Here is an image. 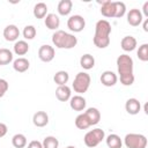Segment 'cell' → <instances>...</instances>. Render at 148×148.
Listing matches in <instances>:
<instances>
[{"mask_svg":"<svg viewBox=\"0 0 148 148\" xmlns=\"http://www.w3.org/2000/svg\"><path fill=\"white\" fill-rule=\"evenodd\" d=\"M28 148H43V145L38 140H32L28 143Z\"/></svg>","mask_w":148,"mask_h":148,"instance_id":"cell-35","label":"cell"},{"mask_svg":"<svg viewBox=\"0 0 148 148\" xmlns=\"http://www.w3.org/2000/svg\"><path fill=\"white\" fill-rule=\"evenodd\" d=\"M44 23H45V25H46L47 29H50V30H56V31H57V29H58L59 25H60V18H59L58 15H56V14H53V13H50V14H47V15L44 17Z\"/></svg>","mask_w":148,"mask_h":148,"instance_id":"cell-16","label":"cell"},{"mask_svg":"<svg viewBox=\"0 0 148 148\" xmlns=\"http://www.w3.org/2000/svg\"><path fill=\"white\" fill-rule=\"evenodd\" d=\"M110 34H111V24L106 20H99L95 25V35L92 42L95 46L98 49H105L110 44Z\"/></svg>","mask_w":148,"mask_h":148,"instance_id":"cell-2","label":"cell"},{"mask_svg":"<svg viewBox=\"0 0 148 148\" xmlns=\"http://www.w3.org/2000/svg\"><path fill=\"white\" fill-rule=\"evenodd\" d=\"M142 28H143V30L147 32L148 31V18H145L143 21H142Z\"/></svg>","mask_w":148,"mask_h":148,"instance_id":"cell-38","label":"cell"},{"mask_svg":"<svg viewBox=\"0 0 148 148\" xmlns=\"http://www.w3.org/2000/svg\"><path fill=\"white\" fill-rule=\"evenodd\" d=\"M104 138H105V133L102 128H94V130L86 133V135L83 138V141H84V145L87 147L95 148L102 142V140Z\"/></svg>","mask_w":148,"mask_h":148,"instance_id":"cell-5","label":"cell"},{"mask_svg":"<svg viewBox=\"0 0 148 148\" xmlns=\"http://www.w3.org/2000/svg\"><path fill=\"white\" fill-rule=\"evenodd\" d=\"M68 80H69V74L66 71H58L53 76V81L58 86H65L68 82Z\"/></svg>","mask_w":148,"mask_h":148,"instance_id":"cell-26","label":"cell"},{"mask_svg":"<svg viewBox=\"0 0 148 148\" xmlns=\"http://www.w3.org/2000/svg\"><path fill=\"white\" fill-rule=\"evenodd\" d=\"M125 110L128 114H138L141 110V104L136 98H128L125 103Z\"/></svg>","mask_w":148,"mask_h":148,"instance_id":"cell-17","label":"cell"},{"mask_svg":"<svg viewBox=\"0 0 148 148\" xmlns=\"http://www.w3.org/2000/svg\"><path fill=\"white\" fill-rule=\"evenodd\" d=\"M3 37L7 42H15L20 37V30L15 24H9L3 29Z\"/></svg>","mask_w":148,"mask_h":148,"instance_id":"cell-12","label":"cell"},{"mask_svg":"<svg viewBox=\"0 0 148 148\" xmlns=\"http://www.w3.org/2000/svg\"><path fill=\"white\" fill-rule=\"evenodd\" d=\"M133 59L131 56L124 53L117 58V68L120 77V83L123 86H132L134 83L133 74Z\"/></svg>","mask_w":148,"mask_h":148,"instance_id":"cell-1","label":"cell"},{"mask_svg":"<svg viewBox=\"0 0 148 148\" xmlns=\"http://www.w3.org/2000/svg\"><path fill=\"white\" fill-rule=\"evenodd\" d=\"M52 43L58 49H73L76 46L77 44V38L73 35L69 34L67 31L64 30H57L53 35H52Z\"/></svg>","mask_w":148,"mask_h":148,"instance_id":"cell-3","label":"cell"},{"mask_svg":"<svg viewBox=\"0 0 148 148\" xmlns=\"http://www.w3.org/2000/svg\"><path fill=\"white\" fill-rule=\"evenodd\" d=\"M86 27V20L81 15H72L67 20V28L73 32H81Z\"/></svg>","mask_w":148,"mask_h":148,"instance_id":"cell-7","label":"cell"},{"mask_svg":"<svg viewBox=\"0 0 148 148\" xmlns=\"http://www.w3.org/2000/svg\"><path fill=\"white\" fill-rule=\"evenodd\" d=\"M56 97L60 102H67V101H69V98L72 97V90H71V88L67 84H65V86H58V88L56 89Z\"/></svg>","mask_w":148,"mask_h":148,"instance_id":"cell-14","label":"cell"},{"mask_svg":"<svg viewBox=\"0 0 148 148\" xmlns=\"http://www.w3.org/2000/svg\"><path fill=\"white\" fill-rule=\"evenodd\" d=\"M136 56L141 61H148V44L147 43L139 46L136 51Z\"/></svg>","mask_w":148,"mask_h":148,"instance_id":"cell-31","label":"cell"},{"mask_svg":"<svg viewBox=\"0 0 148 148\" xmlns=\"http://www.w3.org/2000/svg\"><path fill=\"white\" fill-rule=\"evenodd\" d=\"M7 131H8L7 125H6V124H3V123H0V138L5 136V135L7 134Z\"/></svg>","mask_w":148,"mask_h":148,"instance_id":"cell-36","label":"cell"},{"mask_svg":"<svg viewBox=\"0 0 148 148\" xmlns=\"http://www.w3.org/2000/svg\"><path fill=\"white\" fill-rule=\"evenodd\" d=\"M47 15V6L44 2H37L34 6V16L36 18H44Z\"/></svg>","mask_w":148,"mask_h":148,"instance_id":"cell-25","label":"cell"},{"mask_svg":"<svg viewBox=\"0 0 148 148\" xmlns=\"http://www.w3.org/2000/svg\"><path fill=\"white\" fill-rule=\"evenodd\" d=\"M66 148H76L75 146H68V147H66Z\"/></svg>","mask_w":148,"mask_h":148,"instance_id":"cell-39","label":"cell"},{"mask_svg":"<svg viewBox=\"0 0 148 148\" xmlns=\"http://www.w3.org/2000/svg\"><path fill=\"white\" fill-rule=\"evenodd\" d=\"M142 12H143V15H145L146 17H148V1H146V2L143 3Z\"/></svg>","mask_w":148,"mask_h":148,"instance_id":"cell-37","label":"cell"},{"mask_svg":"<svg viewBox=\"0 0 148 148\" xmlns=\"http://www.w3.org/2000/svg\"><path fill=\"white\" fill-rule=\"evenodd\" d=\"M13 61V52L9 49L1 47L0 49V66L8 65Z\"/></svg>","mask_w":148,"mask_h":148,"instance_id":"cell-24","label":"cell"},{"mask_svg":"<svg viewBox=\"0 0 148 148\" xmlns=\"http://www.w3.org/2000/svg\"><path fill=\"white\" fill-rule=\"evenodd\" d=\"M124 143L127 148H146L147 138L139 133H128L124 138Z\"/></svg>","mask_w":148,"mask_h":148,"instance_id":"cell-6","label":"cell"},{"mask_svg":"<svg viewBox=\"0 0 148 148\" xmlns=\"http://www.w3.org/2000/svg\"><path fill=\"white\" fill-rule=\"evenodd\" d=\"M106 145L109 148H121L123 141L119 135L117 134H110L106 136Z\"/></svg>","mask_w":148,"mask_h":148,"instance_id":"cell-27","label":"cell"},{"mask_svg":"<svg viewBox=\"0 0 148 148\" xmlns=\"http://www.w3.org/2000/svg\"><path fill=\"white\" fill-rule=\"evenodd\" d=\"M29 67H30V62L27 58L20 57V58H17L13 61V68L18 73H23V72L28 71Z\"/></svg>","mask_w":148,"mask_h":148,"instance_id":"cell-20","label":"cell"},{"mask_svg":"<svg viewBox=\"0 0 148 148\" xmlns=\"http://www.w3.org/2000/svg\"><path fill=\"white\" fill-rule=\"evenodd\" d=\"M86 105H87L86 98L81 95H75L69 98V106L74 111H83L86 109Z\"/></svg>","mask_w":148,"mask_h":148,"instance_id":"cell-13","label":"cell"},{"mask_svg":"<svg viewBox=\"0 0 148 148\" xmlns=\"http://www.w3.org/2000/svg\"><path fill=\"white\" fill-rule=\"evenodd\" d=\"M13 49H14V53L16 56H24L29 51V45L25 40H16Z\"/></svg>","mask_w":148,"mask_h":148,"instance_id":"cell-22","label":"cell"},{"mask_svg":"<svg viewBox=\"0 0 148 148\" xmlns=\"http://www.w3.org/2000/svg\"><path fill=\"white\" fill-rule=\"evenodd\" d=\"M136 45H138V42H136V39L133 36H125L120 40V47L125 52L134 51L136 49Z\"/></svg>","mask_w":148,"mask_h":148,"instance_id":"cell-15","label":"cell"},{"mask_svg":"<svg viewBox=\"0 0 148 148\" xmlns=\"http://www.w3.org/2000/svg\"><path fill=\"white\" fill-rule=\"evenodd\" d=\"M101 5V14L105 17H114L116 15V7H114V1L110 0H98L97 1Z\"/></svg>","mask_w":148,"mask_h":148,"instance_id":"cell-9","label":"cell"},{"mask_svg":"<svg viewBox=\"0 0 148 148\" xmlns=\"http://www.w3.org/2000/svg\"><path fill=\"white\" fill-rule=\"evenodd\" d=\"M8 88H9L8 82H7L5 79H0V97H2V96L7 92Z\"/></svg>","mask_w":148,"mask_h":148,"instance_id":"cell-34","label":"cell"},{"mask_svg":"<svg viewBox=\"0 0 148 148\" xmlns=\"http://www.w3.org/2000/svg\"><path fill=\"white\" fill-rule=\"evenodd\" d=\"M83 113L86 114V117L89 120V123H90L91 126L98 124L99 120H101V112L96 108H88Z\"/></svg>","mask_w":148,"mask_h":148,"instance_id":"cell-19","label":"cell"},{"mask_svg":"<svg viewBox=\"0 0 148 148\" xmlns=\"http://www.w3.org/2000/svg\"><path fill=\"white\" fill-rule=\"evenodd\" d=\"M90 82H91V77L88 73L86 72H80L76 74V76L74 77V81H73V89L75 92L77 94H84L89 87H90Z\"/></svg>","mask_w":148,"mask_h":148,"instance_id":"cell-4","label":"cell"},{"mask_svg":"<svg viewBox=\"0 0 148 148\" xmlns=\"http://www.w3.org/2000/svg\"><path fill=\"white\" fill-rule=\"evenodd\" d=\"M80 66L83 68V69H91L94 66H95V58L89 54V53H86L83 54L81 58H80Z\"/></svg>","mask_w":148,"mask_h":148,"instance_id":"cell-23","label":"cell"},{"mask_svg":"<svg viewBox=\"0 0 148 148\" xmlns=\"http://www.w3.org/2000/svg\"><path fill=\"white\" fill-rule=\"evenodd\" d=\"M99 80H101V83L103 86H105V87H113L117 83V81H118V76L112 71H105V72L102 73Z\"/></svg>","mask_w":148,"mask_h":148,"instance_id":"cell-11","label":"cell"},{"mask_svg":"<svg viewBox=\"0 0 148 148\" xmlns=\"http://www.w3.org/2000/svg\"><path fill=\"white\" fill-rule=\"evenodd\" d=\"M58 13L62 16H66L68 15L71 12H72V8H73V2L71 0H61L59 1L58 3Z\"/></svg>","mask_w":148,"mask_h":148,"instance_id":"cell-21","label":"cell"},{"mask_svg":"<svg viewBox=\"0 0 148 148\" xmlns=\"http://www.w3.org/2000/svg\"><path fill=\"white\" fill-rule=\"evenodd\" d=\"M42 145H43V148H58L59 147V141L56 136L49 135V136L44 138Z\"/></svg>","mask_w":148,"mask_h":148,"instance_id":"cell-30","label":"cell"},{"mask_svg":"<svg viewBox=\"0 0 148 148\" xmlns=\"http://www.w3.org/2000/svg\"><path fill=\"white\" fill-rule=\"evenodd\" d=\"M56 56V51H54V47L51 46V45H42L39 49H38V58L43 61V62H50L53 60Z\"/></svg>","mask_w":148,"mask_h":148,"instance_id":"cell-8","label":"cell"},{"mask_svg":"<svg viewBox=\"0 0 148 148\" xmlns=\"http://www.w3.org/2000/svg\"><path fill=\"white\" fill-rule=\"evenodd\" d=\"M114 7H116V15L114 17H123L126 13V6L121 1H114Z\"/></svg>","mask_w":148,"mask_h":148,"instance_id":"cell-33","label":"cell"},{"mask_svg":"<svg viewBox=\"0 0 148 148\" xmlns=\"http://www.w3.org/2000/svg\"><path fill=\"white\" fill-rule=\"evenodd\" d=\"M75 126H76L77 128H80V130H87V128H89L91 125H90L89 120L87 119L86 114H84V113H80V114L75 118Z\"/></svg>","mask_w":148,"mask_h":148,"instance_id":"cell-29","label":"cell"},{"mask_svg":"<svg viewBox=\"0 0 148 148\" xmlns=\"http://www.w3.org/2000/svg\"><path fill=\"white\" fill-rule=\"evenodd\" d=\"M22 34H23V37L25 39H29L30 40V39H34L36 37L37 30H36V28L34 25H25L24 29H23V31H22Z\"/></svg>","mask_w":148,"mask_h":148,"instance_id":"cell-32","label":"cell"},{"mask_svg":"<svg viewBox=\"0 0 148 148\" xmlns=\"http://www.w3.org/2000/svg\"><path fill=\"white\" fill-rule=\"evenodd\" d=\"M32 123L37 127H44L49 124V116L45 111H37L32 117Z\"/></svg>","mask_w":148,"mask_h":148,"instance_id":"cell-18","label":"cell"},{"mask_svg":"<svg viewBox=\"0 0 148 148\" xmlns=\"http://www.w3.org/2000/svg\"><path fill=\"white\" fill-rule=\"evenodd\" d=\"M27 142L28 141H27L25 135L21 133H17L12 138V143L15 148H24L27 146Z\"/></svg>","mask_w":148,"mask_h":148,"instance_id":"cell-28","label":"cell"},{"mask_svg":"<svg viewBox=\"0 0 148 148\" xmlns=\"http://www.w3.org/2000/svg\"><path fill=\"white\" fill-rule=\"evenodd\" d=\"M143 21V16L140 9L138 8H132L128 10L127 13V23L132 27H138L142 23Z\"/></svg>","mask_w":148,"mask_h":148,"instance_id":"cell-10","label":"cell"}]
</instances>
